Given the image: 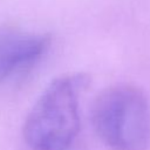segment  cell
<instances>
[{"instance_id":"cell-1","label":"cell","mask_w":150,"mask_h":150,"mask_svg":"<svg viewBox=\"0 0 150 150\" xmlns=\"http://www.w3.org/2000/svg\"><path fill=\"white\" fill-rule=\"evenodd\" d=\"M88 84L84 74L54 79L28 112L22 135L32 150H67L80 130V94Z\"/></svg>"},{"instance_id":"cell-3","label":"cell","mask_w":150,"mask_h":150,"mask_svg":"<svg viewBox=\"0 0 150 150\" xmlns=\"http://www.w3.org/2000/svg\"><path fill=\"white\" fill-rule=\"evenodd\" d=\"M46 34L12 27L0 28V86L27 73L47 52Z\"/></svg>"},{"instance_id":"cell-2","label":"cell","mask_w":150,"mask_h":150,"mask_svg":"<svg viewBox=\"0 0 150 150\" xmlns=\"http://www.w3.org/2000/svg\"><path fill=\"white\" fill-rule=\"evenodd\" d=\"M91 124L109 150L150 148V103L138 87L117 84L102 90L91 107Z\"/></svg>"}]
</instances>
